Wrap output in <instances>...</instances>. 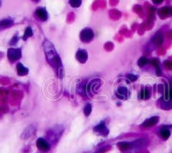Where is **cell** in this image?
Segmentation results:
<instances>
[{"label": "cell", "instance_id": "19", "mask_svg": "<svg viewBox=\"0 0 172 153\" xmlns=\"http://www.w3.org/2000/svg\"><path fill=\"white\" fill-rule=\"evenodd\" d=\"M170 14H172L171 8L170 9L168 7H164L161 10L159 11V15H165V16H168Z\"/></svg>", "mask_w": 172, "mask_h": 153}, {"label": "cell", "instance_id": "1", "mask_svg": "<svg viewBox=\"0 0 172 153\" xmlns=\"http://www.w3.org/2000/svg\"><path fill=\"white\" fill-rule=\"evenodd\" d=\"M43 47H44V51H45V54L47 55V61L49 62L50 65L55 67L57 70H62L61 60L59 57L57 51L52 44V42L46 40L45 42H43Z\"/></svg>", "mask_w": 172, "mask_h": 153}, {"label": "cell", "instance_id": "16", "mask_svg": "<svg viewBox=\"0 0 172 153\" xmlns=\"http://www.w3.org/2000/svg\"><path fill=\"white\" fill-rule=\"evenodd\" d=\"M32 35H33V30H32V29H31L30 27H29V28H27L26 30H25L24 34H23V39L24 41H26L28 38L31 37Z\"/></svg>", "mask_w": 172, "mask_h": 153}, {"label": "cell", "instance_id": "11", "mask_svg": "<svg viewBox=\"0 0 172 153\" xmlns=\"http://www.w3.org/2000/svg\"><path fill=\"white\" fill-rule=\"evenodd\" d=\"M152 42H153V43L157 46L162 45V43H163V42H164V36H163V34L160 33V32L156 34L155 35H154V37L152 38Z\"/></svg>", "mask_w": 172, "mask_h": 153}, {"label": "cell", "instance_id": "27", "mask_svg": "<svg viewBox=\"0 0 172 153\" xmlns=\"http://www.w3.org/2000/svg\"><path fill=\"white\" fill-rule=\"evenodd\" d=\"M0 4H1V1H0Z\"/></svg>", "mask_w": 172, "mask_h": 153}, {"label": "cell", "instance_id": "8", "mask_svg": "<svg viewBox=\"0 0 172 153\" xmlns=\"http://www.w3.org/2000/svg\"><path fill=\"white\" fill-rule=\"evenodd\" d=\"M158 122V116H154V117H151L146 120H145L142 124L143 127H151L152 126H154Z\"/></svg>", "mask_w": 172, "mask_h": 153}, {"label": "cell", "instance_id": "15", "mask_svg": "<svg viewBox=\"0 0 172 153\" xmlns=\"http://www.w3.org/2000/svg\"><path fill=\"white\" fill-rule=\"evenodd\" d=\"M13 24L12 20L10 19H4L3 21H0V28H6Z\"/></svg>", "mask_w": 172, "mask_h": 153}, {"label": "cell", "instance_id": "5", "mask_svg": "<svg viewBox=\"0 0 172 153\" xmlns=\"http://www.w3.org/2000/svg\"><path fill=\"white\" fill-rule=\"evenodd\" d=\"M37 147H38V149L41 150L42 151H47L50 149L49 144L42 138L38 139V140H37Z\"/></svg>", "mask_w": 172, "mask_h": 153}, {"label": "cell", "instance_id": "4", "mask_svg": "<svg viewBox=\"0 0 172 153\" xmlns=\"http://www.w3.org/2000/svg\"><path fill=\"white\" fill-rule=\"evenodd\" d=\"M76 58L81 64H84L88 58V54L84 49H79L76 54Z\"/></svg>", "mask_w": 172, "mask_h": 153}, {"label": "cell", "instance_id": "20", "mask_svg": "<svg viewBox=\"0 0 172 153\" xmlns=\"http://www.w3.org/2000/svg\"><path fill=\"white\" fill-rule=\"evenodd\" d=\"M148 62H149V61H148L147 58L142 57V58H140L139 59V61H138V65H139V66H140V67H142V66H145Z\"/></svg>", "mask_w": 172, "mask_h": 153}, {"label": "cell", "instance_id": "25", "mask_svg": "<svg viewBox=\"0 0 172 153\" xmlns=\"http://www.w3.org/2000/svg\"><path fill=\"white\" fill-rule=\"evenodd\" d=\"M163 1L164 0H152V2L154 3L155 4H160L163 3Z\"/></svg>", "mask_w": 172, "mask_h": 153}, {"label": "cell", "instance_id": "24", "mask_svg": "<svg viewBox=\"0 0 172 153\" xmlns=\"http://www.w3.org/2000/svg\"><path fill=\"white\" fill-rule=\"evenodd\" d=\"M17 41H18V37H17V36H15V37L13 38L12 40L10 41V45H14V44L17 43Z\"/></svg>", "mask_w": 172, "mask_h": 153}, {"label": "cell", "instance_id": "7", "mask_svg": "<svg viewBox=\"0 0 172 153\" xmlns=\"http://www.w3.org/2000/svg\"><path fill=\"white\" fill-rule=\"evenodd\" d=\"M35 15H36V17L42 22L47 21V18H48V14H47V10H46L45 9L43 8L37 9L36 10H35Z\"/></svg>", "mask_w": 172, "mask_h": 153}, {"label": "cell", "instance_id": "10", "mask_svg": "<svg viewBox=\"0 0 172 153\" xmlns=\"http://www.w3.org/2000/svg\"><path fill=\"white\" fill-rule=\"evenodd\" d=\"M17 74L19 76H25L29 73V69L26 68L23 64L18 63L17 66Z\"/></svg>", "mask_w": 172, "mask_h": 153}, {"label": "cell", "instance_id": "3", "mask_svg": "<svg viewBox=\"0 0 172 153\" xmlns=\"http://www.w3.org/2000/svg\"><path fill=\"white\" fill-rule=\"evenodd\" d=\"M8 58L10 62L17 61L22 57V51L20 48H10L8 50Z\"/></svg>", "mask_w": 172, "mask_h": 153}, {"label": "cell", "instance_id": "18", "mask_svg": "<svg viewBox=\"0 0 172 153\" xmlns=\"http://www.w3.org/2000/svg\"><path fill=\"white\" fill-rule=\"evenodd\" d=\"M91 111H92V107H91V104L90 103H87L85 105V107L84 108V113L86 116H89L91 114Z\"/></svg>", "mask_w": 172, "mask_h": 153}, {"label": "cell", "instance_id": "9", "mask_svg": "<svg viewBox=\"0 0 172 153\" xmlns=\"http://www.w3.org/2000/svg\"><path fill=\"white\" fill-rule=\"evenodd\" d=\"M94 131L96 132L101 133V134H103V135H107L108 132H109V130L106 128V126L104 124V122H101L100 124L94 127Z\"/></svg>", "mask_w": 172, "mask_h": 153}, {"label": "cell", "instance_id": "26", "mask_svg": "<svg viewBox=\"0 0 172 153\" xmlns=\"http://www.w3.org/2000/svg\"><path fill=\"white\" fill-rule=\"evenodd\" d=\"M34 1H35V2H38L39 0H34Z\"/></svg>", "mask_w": 172, "mask_h": 153}, {"label": "cell", "instance_id": "2", "mask_svg": "<svg viewBox=\"0 0 172 153\" xmlns=\"http://www.w3.org/2000/svg\"><path fill=\"white\" fill-rule=\"evenodd\" d=\"M93 38H94V33L89 28H86V29H83L82 31H81V33H80V39L84 42L88 43L90 41H92Z\"/></svg>", "mask_w": 172, "mask_h": 153}, {"label": "cell", "instance_id": "23", "mask_svg": "<svg viewBox=\"0 0 172 153\" xmlns=\"http://www.w3.org/2000/svg\"><path fill=\"white\" fill-rule=\"evenodd\" d=\"M127 78L128 79H130V81H131V82H133V81H135L136 79H137V76H135V75L129 74V75H127Z\"/></svg>", "mask_w": 172, "mask_h": 153}, {"label": "cell", "instance_id": "28", "mask_svg": "<svg viewBox=\"0 0 172 153\" xmlns=\"http://www.w3.org/2000/svg\"><path fill=\"white\" fill-rule=\"evenodd\" d=\"M171 10H172V8H171Z\"/></svg>", "mask_w": 172, "mask_h": 153}, {"label": "cell", "instance_id": "12", "mask_svg": "<svg viewBox=\"0 0 172 153\" xmlns=\"http://www.w3.org/2000/svg\"><path fill=\"white\" fill-rule=\"evenodd\" d=\"M35 128L33 126H30V127H29L23 132V135H22V138H23V139H28L29 137L32 136L34 133H35Z\"/></svg>", "mask_w": 172, "mask_h": 153}, {"label": "cell", "instance_id": "13", "mask_svg": "<svg viewBox=\"0 0 172 153\" xmlns=\"http://www.w3.org/2000/svg\"><path fill=\"white\" fill-rule=\"evenodd\" d=\"M139 96L140 99H148V98L151 96V91H150V90H149L148 88L145 87V89H143V90L141 91Z\"/></svg>", "mask_w": 172, "mask_h": 153}, {"label": "cell", "instance_id": "22", "mask_svg": "<svg viewBox=\"0 0 172 153\" xmlns=\"http://www.w3.org/2000/svg\"><path fill=\"white\" fill-rule=\"evenodd\" d=\"M118 146H119V148L121 150V151H125V150H127V148L129 147V144L125 143V142H122V143L118 144Z\"/></svg>", "mask_w": 172, "mask_h": 153}, {"label": "cell", "instance_id": "21", "mask_svg": "<svg viewBox=\"0 0 172 153\" xmlns=\"http://www.w3.org/2000/svg\"><path fill=\"white\" fill-rule=\"evenodd\" d=\"M78 92L82 95H86V90L84 89V85L81 84L78 87Z\"/></svg>", "mask_w": 172, "mask_h": 153}, {"label": "cell", "instance_id": "6", "mask_svg": "<svg viewBox=\"0 0 172 153\" xmlns=\"http://www.w3.org/2000/svg\"><path fill=\"white\" fill-rule=\"evenodd\" d=\"M116 95L119 96L120 98L121 99H127L129 95V92L127 90V87L125 86H120L117 88V91H116Z\"/></svg>", "mask_w": 172, "mask_h": 153}, {"label": "cell", "instance_id": "17", "mask_svg": "<svg viewBox=\"0 0 172 153\" xmlns=\"http://www.w3.org/2000/svg\"><path fill=\"white\" fill-rule=\"evenodd\" d=\"M69 4L73 8H78L82 4V0H69Z\"/></svg>", "mask_w": 172, "mask_h": 153}, {"label": "cell", "instance_id": "14", "mask_svg": "<svg viewBox=\"0 0 172 153\" xmlns=\"http://www.w3.org/2000/svg\"><path fill=\"white\" fill-rule=\"evenodd\" d=\"M160 136L162 137L164 139H168L170 136V131L167 127H163L160 130Z\"/></svg>", "mask_w": 172, "mask_h": 153}]
</instances>
